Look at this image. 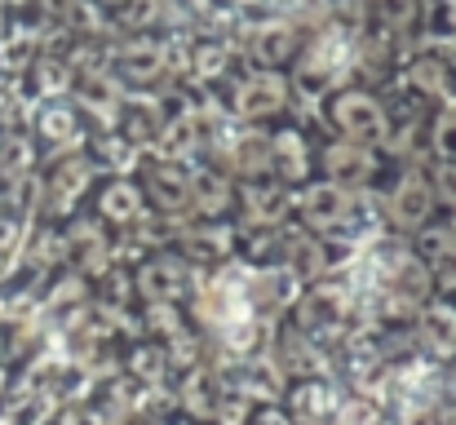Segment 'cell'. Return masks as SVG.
<instances>
[{"instance_id":"obj_17","label":"cell","mask_w":456,"mask_h":425,"mask_svg":"<svg viewBox=\"0 0 456 425\" xmlns=\"http://www.w3.org/2000/svg\"><path fill=\"white\" fill-rule=\"evenodd\" d=\"M439 191H444V195H448V200L456 204V168H452V164L439 173Z\"/></svg>"},{"instance_id":"obj_16","label":"cell","mask_w":456,"mask_h":425,"mask_svg":"<svg viewBox=\"0 0 456 425\" xmlns=\"http://www.w3.org/2000/svg\"><path fill=\"white\" fill-rule=\"evenodd\" d=\"M151 13H155L151 0H138V4H129V9H125V18H129V22H147Z\"/></svg>"},{"instance_id":"obj_6","label":"cell","mask_w":456,"mask_h":425,"mask_svg":"<svg viewBox=\"0 0 456 425\" xmlns=\"http://www.w3.org/2000/svg\"><path fill=\"white\" fill-rule=\"evenodd\" d=\"M328 168H332V177H341V182H363V177L372 173V159H368V151H363L359 142H341V146L328 151Z\"/></svg>"},{"instance_id":"obj_3","label":"cell","mask_w":456,"mask_h":425,"mask_svg":"<svg viewBox=\"0 0 456 425\" xmlns=\"http://www.w3.org/2000/svg\"><path fill=\"white\" fill-rule=\"evenodd\" d=\"M430 204H435L430 186H426V182L412 173V177H403V182L395 186L390 213H395V222H399V226H421V222L430 217Z\"/></svg>"},{"instance_id":"obj_12","label":"cell","mask_w":456,"mask_h":425,"mask_svg":"<svg viewBox=\"0 0 456 425\" xmlns=\"http://www.w3.org/2000/svg\"><path fill=\"white\" fill-rule=\"evenodd\" d=\"M377 13L395 27H408L417 18V0H377Z\"/></svg>"},{"instance_id":"obj_19","label":"cell","mask_w":456,"mask_h":425,"mask_svg":"<svg viewBox=\"0 0 456 425\" xmlns=\"http://www.w3.org/2000/svg\"><path fill=\"white\" fill-rule=\"evenodd\" d=\"M448 18H452V27H456V0H452V4H448Z\"/></svg>"},{"instance_id":"obj_10","label":"cell","mask_w":456,"mask_h":425,"mask_svg":"<svg viewBox=\"0 0 456 425\" xmlns=\"http://www.w3.org/2000/svg\"><path fill=\"white\" fill-rule=\"evenodd\" d=\"M289 36H293L289 27H266V31H262V40H257V53H262L266 62H280V58L289 53V45H293Z\"/></svg>"},{"instance_id":"obj_4","label":"cell","mask_w":456,"mask_h":425,"mask_svg":"<svg viewBox=\"0 0 456 425\" xmlns=\"http://www.w3.org/2000/svg\"><path fill=\"white\" fill-rule=\"evenodd\" d=\"M341 213H346V195H341L337 182H319V186L305 191V217L314 226H332Z\"/></svg>"},{"instance_id":"obj_1","label":"cell","mask_w":456,"mask_h":425,"mask_svg":"<svg viewBox=\"0 0 456 425\" xmlns=\"http://www.w3.org/2000/svg\"><path fill=\"white\" fill-rule=\"evenodd\" d=\"M332 120H337V129L346 138L359 142V146H372V142L386 138V111L368 94H341L332 102Z\"/></svg>"},{"instance_id":"obj_5","label":"cell","mask_w":456,"mask_h":425,"mask_svg":"<svg viewBox=\"0 0 456 425\" xmlns=\"http://www.w3.org/2000/svg\"><path fill=\"white\" fill-rule=\"evenodd\" d=\"M421 337L435 355H456V310L452 306H435L421 319Z\"/></svg>"},{"instance_id":"obj_7","label":"cell","mask_w":456,"mask_h":425,"mask_svg":"<svg viewBox=\"0 0 456 425\" xmlns=\"http://www.w3.org/2000/svg\"><path fill=\"white\" fill-rule=\"evenodd\" d=\"M271 164H275V173L280 177H305V146L297 134H284V138L271 142Z\"/></svg>"},{"instance_id":"obj_14","label":"cell","mask_w":456,"mask_h":425,"mask_svg":"<svg viewBox=\"0 0 456 425\" xmlns=\"http://www.w3.org/2000/svg\"><path fill=\"white\" fill-rule=\"evenodd\" d=\"M435 142H439V155L456 164V120H444V125H439V134H435Z\"/></svg>"},{"instance_id":"obj_9","label":"cell","mask_w":456,"mask_h":425,"mask_svg":"<svg viewBox=\"0 0 456 425\" xmlns=\"http://www.w3.org/2000/svg\"><path fill=\"white\" fill-rule=\"evenodd\" d=\"M248 204H253L257 217H280V208H284L289 200H284V191H275V186H248Z\"/></svg>"},{"instance_id":"obj_8","label":"cell","mask_w":456,"mask_h":425,"mask_svg":"<svg viewBox=\"0 0 456 425\" xmlns=\"http://www.w3.org/2000/svg\"><path fill=\"white\" fill-rule=\"evenodd\" d=\"M102 208H107L116 222H125V217H138V191H134L129 182H116V186L102 195Z\"/></svg>"},{"instance_id":"obj_2","label":"cell","mask_w":456,"mask_h":425,"mask_svg":"<svg viewBox=\"0 0 456 425\" xmlns=\"http://www.w3.org/2000/svg\"><path fill=\"white\" fill-rule=\"evenodd\" d=\"M284 98H289L284 80H280L275 71H257V76L235 94V107H240L244 116H271V111L284 107Z\"/></svg>"},{"instance_id":"obj_15","label":"cell","mask_w":456,"mask_h":425,"mask_svg":"<svg viewBox=\"0 0 456 425\" xmlns=\"http://www.w3.org/2000/svg\"><path fill=\"white\" fill-rule=\"evenodd\" d=\"M195 195H200V200L208 195V208H217V204H222V186H217V182H195Z\"/></svg>"},{"instance_id":"obj_11","label":"cell","mask_w":456,"mask_h":425,"mask_svg":"<svg viewBox=\"0 0 456 425\" xmlns=\"http://www.w3.org/2000/svg\"><path fill=\"white\" fill-rule=\"evenodd\" d=\"M195 129H200V116H182V120H173L168 134H164V146H168V151H186V146H195Z\"/></svg>"},{"instance_id":"obj_13","label":"cell","mask_w":456,"mask_h":425,"mask_svg":"<svg viewBox=\"0 0 456 425\" xmlns=\"http://www.w3.org/2000/svg\"><path fill=\"white\" fill-rule=\"evenodd\" d=\"M412 80H417L421 89H444V67H439L435 58H426L421 67H412Z\"/></svg>"},{"instance_id":"obj_18","label":"cell","mask_w":456,"mask_h":425,"mask_svg":"<svg viewBox=\"0 0 456 425\" xmlns=\"http://www.w3.org/2000/svg\"><path fill=\"white\" fill-rule=\"evenodd\" d=\"M222 58H226L222 49H204L200 53V67H222ZM204 76H213V71H204Z\"/></svg>"}]
</instances>
